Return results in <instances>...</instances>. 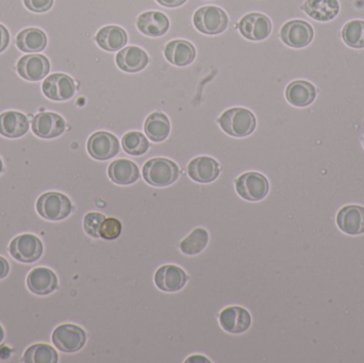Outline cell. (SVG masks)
I'll return each mask as SVG.
<instances>
[{
  "instance_id": "1",
  "label": "cell",
  "mask_w": 364,
  "mask_h": 363,
  "mask_svg": "<svg viewBox=\"0 0 364 363\" xmlns=\"http://www.w3.org/2000/svg\"><path fill=\"white\" fill-rule=\"evenodd\" d=\"M218 124L228 136L245 138L256 129L257 119L252 111L244 108H232L225 111Z\"/></svg>"
},
{
  "instance_id": "2",
  "label": "cell",
  "mask_w": 364,
  "mask_h": 363,
  "mask_svg": "<svg viewBox=\"0 0 364 363\" xmlns=\"http://www.w3.org/2000/svg\"><path fill=\"white\" fill-rule=\"evenodd\" d=\"M143 178L153 187L164 188L173 185L181 175L174 161L166 158H154L143 166Z\"/></svg>"
},
{
  "instance_id": "3",
  "label": "cell",
  "mask_w": 364,
  "mask_h": 363,
  "mask_svg": "<svg viewBox=\"0 0 364 363\" xmlns=\"http://www.w3.org/2000/svg\"><path fill=\"white\" fill-rule=\"evenodd\" d=\"M73 205L70 198L58 192L43 194L36 202V211L43 219L51 222L62 221L70 217Z\"/></svg>"
},
{
  "instance_id": "4",
  "label": "cell",
  "mask_w": 364,
  "mask_h": 363,
  "mask_svg": "<svg viewBox=\"0 0 364 363\" xmlns=\"http://www.w3.org/2000/svg\"><path fill=\"white\" fill-rule=\"evenodd\" d=\"M193 23L201 33L216 36L227 29L229 19L223 9L215 6H207L195 12Z\"/></svg>"
},
{
  "instance_id": "5",
  "label": "cell",
  "mask_w": 364,
  "mask_h": 363,
  "mask_svg": "<svg viewBox=\"0 0 364 363\" xmlns=\"http://www.w3.org/2000/svg\"><path fill=\"white\" fill-rule=\"evenodd\" d=\"M53 343L63 353H76L83 349L87 343V332L77 325L63 324L58 326L53 332Z\"/></svg>"
},
{
  "instance_id": "6",
  "label": "cell",
  "mask_w": 364,
  "mask_h": 363,
  "mask_svg": "<svg viewBox=\"0 0 364 363\" xmlns=\"http://www.w3.org/2000/svg\"><path fill=\"white\" fill-rule=\"evenodd\" d=\"M237 193L248 202H259L267 197L269 183L260 173L248 172L241 175L235 181Z\"/></svg>"
},
{
  "instance_id": "7",
  "label": "cell",
  "mask_w": 364,
  "mask_h": 363,
  "mask_svg": "<svg viewBox=\"0 0 364 363\" xmlns=\"http://www.w3.org/2000/svg\"><path fill=\"white\" fill-rule=\"evenodd\" d=\"M42 241L33 234H26L13 239L9 246L11 256L23 264H33L43 255Z\"/></svg>"
},
{
  "instance_id": "8",
  "label": "cell",
  "mask_w": 364,
  "mask_h": 363,
  "mask_svg": "<svg viewBox=\"0 0 364 363\" xmlns=\"http://www.w3.org/2000/svg\"><path fill=\"white\" fill-rule=\"evenodd\" d=\"M87 151L94 159L107 161L119 153L121 145L114 134L98 131L90 136L87 144Z\"/></svg>"
},
{
  "instance_id": "9",
  "label": "cell",
  "mask_w": 364,
  "mask_h": 363,
  "mask_svg": "<svg viewBox=\"0 0 364 363\" xmlns=\"http://www.w3.org/2000/svg\"><path fill=\"white\" fill-rule=\"evenodd\" d=\"M314 28L305 21H288L280 30V38L284 44L292 48H304L314 40Z\"/></svg>"
},
{
  "instance_id": "10",
  "label": "cell",
  "mask_w": 364,
  "mask_h": 363,
  "mask_svg": "<svg viewBox=\"0 0 364 363\" xmlns=\"http://www.w3.org/2000/svg\"><path fill=\"white\" fill-rule=\"evenodd\" d=\"M42 91L48 99L65 102L76 94V85L72 77L65 74H53L45 79Z\"/></svg>"
},
{
  "instance_id": "11",
  "label": "cell",
  "mask_w": 364,
  "mask_h": 363,
  "mask_svg": "<svg viewBox=\"0 0 364 363\" xmlns=\"http://www.w3.org/2000/svg\"><path fill=\"white\" fill-rule=\"evenodd\" d=\"M239 31L250 40H263L272 32V21L261 13L246 14L239 23Z\"/></svg>"
},
{
  "instance_id": "12",
  "label": "cell",
  "mask_w": 364,
  "mask_h": 363,
  "mask_svg": "<svg viewBox=\"0 0 364 363\" xmlns=\"http://www.w3.org/2000/svg\"><path fill=\"white\" fill-rule=\"evenodd\" d=\"M66 123L63 117L53 112L38 113L32 119V131L41 139H55L64 134Z\"/></svg>"
},
{
  "instance_id": "13",
  "label": "cell",
  "mask_w": 364,
  "mask_h": 363,
  "mask_svg": "<svg viewBox=\"0 0 364 363\" xmlns=\"http://www.w3.org/2000/svg\"><path fill=\"white\" fill-rule=\"evenodd\" d=\"M17 72L28 81H40L48 75L50 63L45 55L33 53L23 55L16 65Z\"/></svg>"
},
{
  "instance_id": "14",
  "label": "cell",
  "mask_w": 364,
  "mask_h": 363,
  "mask_svg": "<svg viewBox=\"0 0 364 363\" xmlns=\"http://www.w3.org/2000/svg\"><path fill=\"white\" fill-rule=\"evenodd\" d=\"M188 275L179 266L166 264L158 269L155 274V283L161 291L178 292L188 283Z\"/></svg>"
},
{
  "instance_id": "15",
  "label": "cell",
  "mask_w": 364,
  "mask_h": 363,
  "mask_svg": "<svg viewBox=\"0 0 364 363\" xmlns=\"http://www.w3.org/2000/svg\"><path fill=\"white\" fill-rule=\"evenodd\" d=\"M220 325L229 334H242L252 325V317L246 309L239 306L227 307L218 318Z\"/></svg>"
},
{
  "instance_id": "16",
  "label": "cell",
  "mask_w": 364,
  "mask_h": 363,
  "mask_svg": "<svg viewBox=\"0 0 364 363\" xmlns=\"http://www.w3.org/2000/svg\"><path fill=\"white\" fill-rule=\"evenodd\" d=\"M188 174L191 179L199 183H210L220 174V166L213 158L197 157L188 163Z\"/></svg>"
},
{
  "instance_id": "17",
  "label": "cell",
  "mask_w": 364,
  "mask_h": 363,
  "mask_svg": "<svg viewBox=\"0 0 364 363\" xmlns=\"http://www.w3.org/2000/svg\"><path fill=\"white\" fill-rule=\"evenodd\" d=\"M136 27L145 36L159 38L164 36L170 28L168 16L158 11L142 13L136 19Z\"/></svg>"
},
{
  "instance_id": "18",
  "label": "cell",
  "mask_w": 364,
  "mask_h": 363,
  "mask_svg": "<svg viewBox=\"0 0 364 363\" xmlns=\"http://www.w3.org/2000/svg\"><path fill=\"white\" fill-rule=\"evenodd\" d=\"M27 287L36 296H48L57 290V275L47 268L34 269L28 275Z\"/></svg>"
},
{
  "instance_id": "19",
  "label": "cell",
  "mask_w": 364,
  "mask_h": 363,
  "mask_svg": "<svg viewBox=\"0 0 364 363\" xmlns=\"http://www.w3.org/2000/svg\"><path fill=\"white\" fill-rule=\"evenodd\" d=\"M337 223L340 229L348 234H364V208L357 205L343 207L338 213Z\"/></svg>"
},
{
  "instance_id": "20",
  "label": "cell",
  "mask_w": 364,
  "mask_h": 363,
  "mask_svg": "<svg viewBox=\"0 0 364 363\" xmlns=\"http://www.w3.org/2000/svg\"><path fill=\"white\" fill-rule=\"evenodd\" d=\"M29 130V121L23 113L6 111L0 114V134L8 139L25 136Z\"/></svg>"
},
{
  "instance_id": "21",
  "label": "cell",
  "mask_w": 364,
  "mask_h": 363,
  "mask_svg": "<svg viewBox=\"0 0 364 363\" xmlns=\"http://www.w3.org/2000/svg\"><path fill=\"white\" fill-rule=\"evenodd\" d=\"M117 64L126 72H138L149 64V55L140 47L129 46L117 55Z\"/></svg>"
},
{
  "instance_id": "22",
  "label": "cell",
  "mask_w": 364,
  "mask_h": 363,
  "mask_svg": "<svg viewBox=\"0 0 364 363\" xmlns=\"http://www.w3.org/2000/svg\"><path fill=\"white\" fill-rule=\"evenodd\" d=\"M108 176L117 185H129L140 178V170L134 162L128 159H119L109 166Z\"/></svg>"
},
{
  "instance_id": "23",
  "label": "cell",
  "mask_w": 364,
  "mask_h": 363,
  "mask_svg": "<svg viewBox=\"0 0 364 363\" xmlns=\"http://www.w3.org/2000/svg\"><path fill=\"white\" fill-rule=\"evenodd\" d=\"M286 98L292 106L299 108L309 106L316 100V87L308 81H293L287 87Z\"/></svg>"
},
{
  "instance_id": "24",
  "label": "cell",
  "mask_w": 364,
  "mask_h": 363,
  "mask_svg": "<svg viewBox=\"0 0 364 363\" xmlns=\"http://www.w3.org/2000/svg\"><path fill=\"white\" fill-rule=\"evenodd\" d=\"M164 55L170 63L176 66L190 65L196 57L194 45L188 40H175L164 48Z\"/></svg>"
},
{
  "instance_id": "25",
  "label": "cell",
  "mask_w": 364,
  "mask_h": 363,
  "mask_svg": "<svg viewBox=\"0 0 364 363\" xmlns=\"http://www.w3.org/2000/svg\"><path fill=\"white\" fill-rule=\"evenodd\" d=\"M301 9L311 18L318 21H328L340 12L338 0H306Z\"/></svg>"
},
{
  "instance_id": "26",
  "label": "cell",
  "mask_w": 364,
  "mask_h": 363,
  "mask_svg": "<svg viewBox=\"0 0 364 363\" xmlns=\"http://www.w3.org/2000/svg\"><path fill=\"white\" fill-rule=\"evenodd\" d=\"M96 42L104 50L117 51L127 44L128 36L119 26H106L96 34Z\"/></svg>"
},
{
  "instance_id": "27",
  "label": "cell",
  "mask_w": 364,
  "mask_h": 363,
  "mask_svg": "<svg viewBox=\"0 0 364 363\" xmlns=\"http://www.w3.org/2000/svg\"><path fill=\"white\" fill-rule=\"evenodd\" d=\"M16 46L23 53H41L47 46L46 34L38 28H28L17 34Z\"/></svg>"
},
{
  "instance_id": "28",
  "label": "cell",
  "mask_w": 364,
  "mask_h": 363,
  "mask_svg": "<svg viewBox=\"0 0 364 363\" xmlns=\"http://www.w3.org/2000/svg\"><path fill=\"white\" fill-rule=\"evenodd\" d=\"M144 130L149 140L155 143L164 142L170 136V119L164 113H151L145 121Z\"/></svg>"
},
{
  "instance_id": "29",
  "label": "cell",
  "mask_w": 364,
  "mask_h": 363,
  "mask_svg": "<svg viewBox=\"0 0 364 363\" xmlns=\"http://www.w3.org/2000/svg\"><path fill=\"white\" fill-rule=\"evenodd\" d=\"M209 243V234L203 228L193 230L184 240L181 241V251L184 255L195 256L200 254Z\"/></svg>"
},
{
  "instance_id": "30",
  "label": "cell",
  "mask_w": 364,
  "mask_h": 363,
  "mask_svg": "<svg viewBox=\"0 0 364 363\" xmlns=\"http://www.w3.org/2000/svg\"><path fill=\"white\" fill-rule=\"evenodd\" d=\"M59 360L57 351L50 345H34L23 354V362L26 363H57Z\"/></svg>"
},
{
  "instance_id": "31",
  "label": "cell",
  "mask_w": 364,
  "mask_h": 363,
  "mask_svg": "<svg viewBox=\"0 0 364 363\" xmlns=\"http://www.w3.org/2000/svg\"><path fill=\"white\" fill-rule=\"evenodd\" d=\"M124 151L130 156H142L149 149V139L139 131L127 132L122 140Z\"/></svg>"
},
{
  "instance_id": "32",
  "label": "cell",
  "mask_w": 364,
  "mask_h": 363,
  "mask_svg": "<svg viewBox=\"0 0 364 363\" xmlns=\"http://www.w3.org/2000/svg\"><path fill=\"white\" fill-rule=\"evenodd\" d=\"M344 43L352 48H364V21H352L342 30Z\"/></svg>"
},
{
  "instance_id": "33",
  "label": "cell",
  "mask_w": 364,
  "mask_h": 363,
  "mask_svg": "<svg viewBox=\"0 0 364 363\" xmlns=\"http://www.w3.org/2000/svg\"><path fill=\"white\" fill-rule=\"evenodd\" d=\"M122 230H123V226H122L119 220L115 219V217H108L102 224V227L100 229V236L104 240H115V239L121 236Z\"/></svg>"
},
{
  "instance_id": "34",
  "label": "cell",
  "mask_w": 364,
  "mask_h": 363,
  "mask_svg": "<svg viewBox=\"0 0 364 363\" xmlns=\"http://www.w3.org/2000/svg\"><path fill=\"white\" fill-rule=\"evenodd\" d=\"M106 217L100 212L87 213L83 220V227L85 232L92 238L100 239V229Z\"/></svg>"
},
{
  "instance_id": "35",
  "label": "cell",
  "mask_w": 364,
  "mask_h": 363,
  "mask_svg": "<svg viewBox=\"0 0 364 363\" xmlns=\"http://www.w3.org/2000/svg\"><path fill=\"white\" fill-rule=\"evenodd\" d=\"M26 8L36 13L47 12L53 6V0H23Z\"/></svg>"
},
{
  "instance_id": "36",
  "label": "cell",
  "mask_w": 364,
  "mask_h": 363,
  "mask_svg": "<svg viewBox=\"0 0 364 363\" xmlns=\"http://www.w3.org/2000/svg\"><path fill=\"white\" fill-rule=\"evenodd\" d=\"M9 43H10V34L8 29L0 23V53L8 47Z\"/></svg>"
},
{
  "instance_id": "37",
  "label": "cell",
  "mask_w": 364,
  "mask_h": 363,
  "mask_svg": "<svg viewBox=\"0 0 364 363\" xmlns=\"http://www.w3.org/2000/svg\"><path fill=\"white\" fill-rule=\"evenodd\" d=\"M157 2L166 8H177L186 4V0H157Z\"/></svg>"
},
{
  "instance_id": "38",
  "label": "cell",
  "mask_w": 364,
  "mask_h": 363,
  "mask_svg": "<svg viewBox=\"0 0 364 363\" xmlns=\"http://www.w3.org/2000/svg\"><path fill=\"white\" fill-rule=\"evenodd\" d=\"M10 272L9 262L4 258L0 257V279L6 278Z\"/></svg>"
},
{
  "instance_id": "39",
  "label": "cell",
  "mask_w": 364,
  "mask_h": 363,
  "mask_svg": "<svg viewBox=\"0 0 364 363\" xmlns=\"http://www.w3.org/2000/svg\"><path fill=\"white\" fill-rule=\"evenodd\" d=\"M186 362H210V360H208L203 356H192V357L186 359Z\"/></svg>"
},
{
  "instance_id": "40",
  "label": "cell",
  "mask_w": 364,
  "mask_h": 363,
  "mask_svg": "<svg viewBox=\"0 0 364 363\" xmlns=\"http://www.w3.org/2000/svg\"><path fill=\"white\" fill-rule=\"evenodd\" d=\"M4 330H2L1 326H0V343H1L2 341H4Z\"/></svg>"
},
{
  "instance_id": "41",
  "label": "cell",
  "mask_w": 364,
  "mask_h": 363,
  "mask_svg": "<svg viewBox=\"0 0 364 363\" xmlns=\"http://www.w3.org/2000/svg\"><path fill=\"white\" fill-rule=\"evenodd\" d=\"M2 172V161L1 159H0V174H1Z\"/></svg>"
},
{
  "instance_id": "42",
  "label": "cell",
  "mask_w": 364,
  "mask_h": 363,
  "mask_svg": "<svg viewBox=\"0 0 364 363\" xmlns=\"http://www.w3.org/2000/svg\"><path fill=\"white\" fill-rule=\"evenodd\" d=\"M363 145H364V140H363Z\"/></svg>"
}]
</instances>
